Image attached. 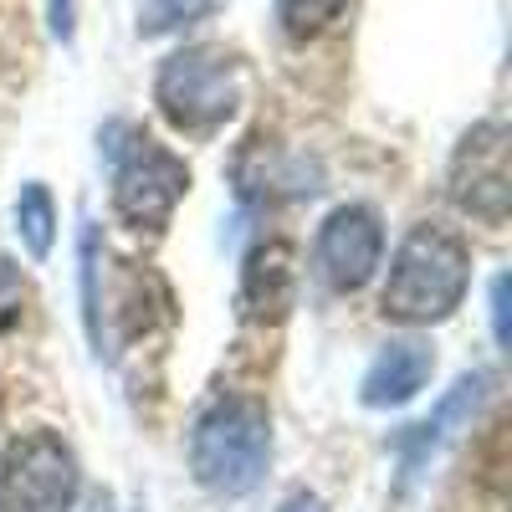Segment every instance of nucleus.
<instances>
[{
  "instance_id": "f257e3e1",
  "label": "nucleus",
  "mask_w": 512,
  "mask_h": 512,
  "mask_svg": "<svg viewBox=\"0 0 512 512\" xmlns=\"http://www.w3.org/2000/svg\"><path fill=\"white\" fill-rule=\"evenodd\" d=\"M466 287H472V251H466V241L446 226H415L390 256L379 308L384 318H395L405 328H431L461 308Z\"/></svg>"
},
{
  "instance_id": "f03ea898",
  "label": "nucleus",
  "mask_w": 512,
  "mask_h": 512,
  "mask_svg": "<svg viewBox=\"0 0 512 512\" xmlns=\"http://www.w3.org/2000/svg\"><path fill=\"white\" fill-rule=\"evenodd\" d=\"M246 103V62L231 47L195 41L169 52L154 72V108L185 139H210Z\"/></svg>"
},
{
  "instance_id": "7ed1b4c3",
  "label": "nucleus",
  "mask_w": 512,
  "mask_h": 512,
  "mask_svg": "<svg viewBox=\"0 0 512 512\" xmlns=\"http://www.w3.org/2000/svg\"><path fill=\"white\" fill-rule=\"evenodd\" d=\"M272 466V415L262 400L221 395L190 425V472L216 497H246Z\"/></svg>"
},
{
  "instance_id": "20e7f679",
  "label": "nucleus",
  "mask_w": 512,
  "mask_h": 512,
  "mask_svg": "<svg viewBox=\"0 0 512 512\" xmlns=\"http://www.w3.org/2000/svg\"><path fill=\"white\" fill-rule=\"evenodd\" d=\"M108 164H113V216L134 231H164L169 216L190 195V164L134 123L108 128Z\"/></svg>"
},
{
  "instance_id": "39448f33",
  "label": "nucleus",
  "mask_w": 512,
  "mask_h": 512,
  "mask_svg": "<svg viewBox=\"0 0 512 512\" xmlns=\"http://www.w3.org/2000/svg\"><path fill=\"white\" fill-rule=\"evenodd\" d=\"M82 466L52 431H26L0 456V512H72Z\"/></svg>"
},
{
  "instance_id": "423d86ee",
  "label": "nucleus",
  "mask_w": 512,
  "mask_h": 512,
  "mask_svg": "<svg viewBox=\"0 0 512 512\" xmlns=\"http://www.w3.org/2000/svg\"><path fill=\"white\" fill-rule=\"evenodd\" d=\"M507 123L482 118L472 123L451 149L446 164V195L461 216H472L482 226H502L512 210V169H507Z\"/></svg>"
},
{
  "instance_id": "0eeeda50",
  "label": "nucleus",
  "mask_w": 512,
  "mask_h": 512,
  "mask_svg": "<svg viewBox=\"0 0 512 512\" xmlns=\"http://www.w3.org/2000/svg\"><path fill=\"white\" fill-rule=\"evenodd\" d=\"M318 272L333 292H359L374 282V272L384 267V221H379V210L374 205H338L323 216L318 226Z\"/></svg>"
},
{
  "instance_id": "6e6552de",
  "label": "nucleus",
  "mask_w": 512,
  "mask_h": 512,
  "mask_svg": "<svg viewBox=\"0 0 512 512\" xmlns=\"http://www.w3.org/2000/svg\"><path fill=\"white\" fill-rule=\"evenodd\" d=\"M487 390H492V374L487 369L461 374L451 390H446V400L436 405V415H425L415 431H405V441H400V482H415L425 466H431V456L461 431V425L477 420V410L487 405Z\"/></svg>"
},
{
  "instance_id": "1a4fd4ad",
  "label": "nucleus",
  "mask_w": 512,
  "mask_h": 512,
  "mask_svg": "<svg viewBox=\"0 0 512 512\" xmlns=\"http://www.w3.org/2000/svg\"><path fill=\"white\" fill-rule=\"evenodd\" d=\"M297 297V256L287 241H262L246 267H241V292H236V313L246 323H282Z\"/></svg>"
},
{
  "instance_id": "9d476101",
  "label": "nucleus",
  "mask_w": 512,
  "mask_h": 512,
  "mask_svg": "<svg viewBox=\"0 0 512 512\" xmlns=\"http://www.w3.org/2000/svg\"><path fill=\"white\" fill-rule=\"evenodd\" d=\"M436 374V354L420 344V338H395L374 354V364L359 379V400L369 410H400L410 405Z\"/></svg>"
},
{
  "instance_id": "9b49d317",
  "label": "nucleus",
  "mask_w": 512,
  "mask_h": 512,
  "mask_svg": "<svg viewBox=\"0 0 512 512\" xmlns=\"http://www.w3.org/2000/svg\"><path fill=\"white\" fill-rule=\"evenodd\" d=\"M16 236L31 251V262H47L57 246V200L41 180H26L16 195Z\"/></svg>"
},
{
  "instance_id": "f8f14e48",
  "label": "nucleus",
  "mask_w": 512,
  "mask_h": 512,
  "mask_svg": "<svg viewBox=\"0 0 512 512\" xmlns=\"http://www.w3.org/2000/svg\"><path fill=\"white\" fill-rule=\"evenodd\" d=\"M226 6V0H139V36H175L200 26Z\"/></svg>"
},
{
  "instance_id": "ddd939ff",
  "label": "nucleus",
  "mask_w": 512,
  "mask_h": 512,
  "mask_svg": "<svg viewBox=\"0 0 512 512\" xmlns=\"http://www.w3.org/2000/svg\"><path fill=\"white\" fill-rule=\"evenodd\" d=\"M349 0H277V21L292 41H308V36H323L338 16H344Z\"/></svg>"
},
{
  "instance_id": "4468645a",
  "label": "nucleus",
  "mask_w": 512,
  "mask_h": 512,
  "mask_svg": "<svg viewBox=\"0 0 512 512\" xmlns=\"http://www.w3.org/2000/svg\"><path fill=\"white\" fill-rule=\"evenodd\" d=\"M21 308H26V282L6 256H0V328H11L21 318Z\"/></svg>"
},
{
  "instance_id": "2eb2a0df",
  "label": "nucleus",
  "mask_w": 512,
  "mask_h": 512,
  "mask_svg": "<svg viewBox=\"0 0 512 512\" xmlns=\"http://www.w3.org/2000/svg\"><path fill=\"white\" fill-rule=\"evenodd\" d=\"M77 6H82V0H47V31L57 41H72L77 36Z\"/></svg>"
},
{
  "instance_id": "dca6fc26",
  "label": "nucleus",
  "mask_w": 512,
  "mask_h": 512,
  "mask_svg": "<svg viewBox=\"0 0 512 512\" xmlns=\"http://www.w3.org/2000/svg\"><path fill=\"white\" fill-rule=\"evenodd\" d=\"M492 333H497V344H507V277L492 282Z\"/></svg>"
},
{
  "instance_id": "f3484780",
  "label": "nucleus",
  "mask_w": 512,
  "mask_h": 512,
  "mask_svg": "<svg viewBox=\"0 0 512 512\" xmlns=\"http://www.w3.org/2000/svg\"><path fill=\"white\" fill-rule=\"evenodd\" d=\"M277 512H328L323 507V497L318 492H292V497H282V507Z\"/></svg>"
}]
</instances>
